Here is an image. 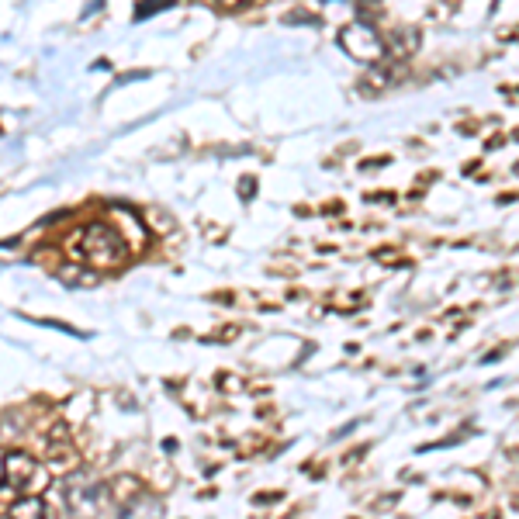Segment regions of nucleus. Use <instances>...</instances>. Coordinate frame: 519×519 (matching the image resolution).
<instances>
[{"mask_svg":"<svg viewBox=\"0 0 519 519\" xmlns=\"http://www.w3.org/2000/svg\"><path fill=\"white\" fill-rule=\"evenodd\" d=\"M66 253L94 270H118L129 260V246H125L122 232L104 222H90L80 232H73L70 243H66Z\"/></svg>","mask_w":519,"mask_h":519,"instance_id":"1","label":"nucleus"},{"mask_svg":"<svg viewBox=\"0 0 519 519\" xmlns=\"http://www.w3.org/2000/svg\"><path fill=\"white\" fill-rule=\"evenodd\" d=\"M4 481L18 495H42L49 485V468L28 454H4Z\"/></svg>","mask_w":519,"mask_h":519,"instance_id":"2","label":"nucleus"},{"mask_svg":"<svg viewBox=\"0 0 519 519\" xmlns=\"http://www.w3.org/2000/svg\"><path fill=\"white\" fill-rule=\"evenodd\" d=\"M340 49L350 59H357V63H378L388 52V45L367 21H353V25H346L340 32Z\"/></svg>","mask_w":519,"mask_h":519,"instance_id":"3","label":"nucleus"},{"mask_svg":"<svg viewBox=\"0 0 519 519\" xmlns=\"http://www.w3.org/2000/svg\"><path fill=\"white\" fill-rule=\"evenodd\" d=\"M111 495H115L118 509H125V513H132L135 502L146 499V488H142V481H139V478L122 475V478L115 481V485H111Z\"/></svg>","mask_w":519,"mask_h":519,"instance_id":"4","label":"nucleus"},{"mask_svg":"<svg viewBox=\"0 0 519 519\" xmlns=\"http://www.w3.org/2000/svg\"><path fill=\"white\" fill-rule=\"evenodd\" d=\"M56 277L66 288H90V284L101 281V270H90L87 263H63V267L56 270Z\"/></svg>","mask_w":519,"mask_h":519,"instance_id":"5","label":"nucleus"},{"mask_svg":"<svg viewBox=\"0 0 519 519\" xmlns=\"http://www.w3.org/2000/svg\"><path fill=\"white\" fill-rule=\"evenodd\" d=\"M11 516H21V519H32V516H49V506H45L42 495H18V499L7 506Z\"/></svg>","mask_w":519,"mask_h":519,"instance_id":"6","label":"nucleus"},{"mask_svg":"<svg viewBox=\"0 0 519 519\" xmlns=\"http://www.w3.org/2000/svg\"><path fill=\"white\" fill-rule=\"evenodd\" d=\"M416 45H419L416 28H402L398 35H391V52H395L398 59H409L412 52H416Z\"/></svg>","mask_w":519,"mask_h":519,"instance_id":"7","label":"nucleus"},{"mask_svg":"<svg viewBox=\"0 0 519 519\" xmlns=\"http://www.w3.org/2000/svg\"><path fill=\"white\" fill-rule=\"evenodd\" d=\"M77 461H80V457H77V450H70V447H63V450H59V447H52L49 464H45V468H49V471H63V475H66V471H73V468H77Z\"/></svg>","mask_w":519,"mask_h":519,"instance_id":"8","label":"nucleus"},{"mask_svg":"<svg viewBox=\"0 0 519 519\" xmlns=\"http://www.w3.org/2000/svg\"><path fill=\"white\" fill-rule=\"evenodd\" d=\"M170 4H173V0H149V4H139V7H135V18H139V21H146L149 14L163 11V7H170Z\"/></svg>","mask_w":519,"mask_h":519,"instance_id":"9","label":"nucleus"},{"mask_svg":"<svg viewBox=\"0 0 519 519\" xmlns=\"http://www.w3.org/2000/svg\"><path fill=\"white\" fill-rule=\"evenodd\" d=\"M218 7H225V11H239V7H246L250 0H215Z\"/></svg>","mask_w":519,"mask_h":519,"instance_id":"10","label":"nucleus"},{"mask_svg":"<svg viewBox=\"0 0 519 519\" xmlns=\"http://www.w3.org/2000/svg\"><path fill=\"white\" fill-rule=\"evenodd\" d=\"M0 481H4V454H0Z\"/></svg>","mask_w":519,"mask_h":519,"instance_id":"11","label":"nucleus"}]
</instances>
